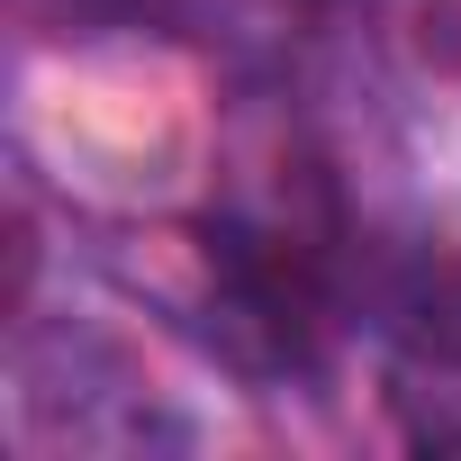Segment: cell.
Returning <instances> with one entry per match:
<instances>
[{"label":"cell","instance_id":"cell-2","mask_svg":"<svg viewBox=\"0 0 461 461\" xmlns=\"http://www.w3.org/2000/svg\"><path fill=\"white\" fill-rule=\"evenodd\" d=\"M55 10H64L73 28H145V19L172 10V0H55Z\"/></svg>","mask_w":461,"mask_h":461},{"label":"cell","instance_id":"cell-1","mask_svg":"<svg viewBox=\"0 0 461 461\" xmlns=\"http://www.w3.org/2000/svg\"><path fill=\"white\" fill-rule=\"evenodd\" d=\"M398 335H407L425 362L461 371V254L407 272V290H398Z\"/></svg>","mask_w":461,"mask_h":461}]
</instances>
